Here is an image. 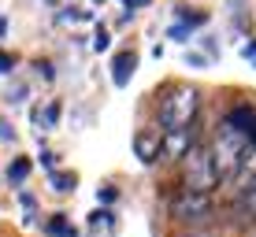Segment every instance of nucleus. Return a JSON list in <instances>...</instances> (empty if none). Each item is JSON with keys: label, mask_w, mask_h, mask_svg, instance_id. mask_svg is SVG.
Instances as JSON below:
<instances>
[{"label": "nucleus", "mask_w": 256, "mask_h": 237, "mask_svg": "<svg viewBox=\"0 0 256 237\" xmlns=\"http://www.w3.org/2000/svg\"><path fill=\"white\" fill-rule=\"evenodd\" d=\"M197 89L193 85H171L164 96H160V108H156V115H160V126L164 134H190L193 119H197Z\"/></svg>", "instance_id": "1"}, {"label": "nucleus", "mask_w": 256, "mask_h": 237, "mask_svg": "<svg viewBox=\"0 0 256 237\" xmlns=\"http://www.w3.org/2000/svg\"><path fill=\"white\" fill-rule=\"evenodd\" d=\"M252 141L249 137H242L238 134V130H230L223 122V126H219V137H216V145H212V156H216V167H219V174H223V178H230V174H238L245 167V160H249L252 156Z\"/></svg>", "instance_id": "2"}, {"label": "nucleus", "mask_w": 256, "mask_h": 237, "mask_svg": "<svg viewBox=\"0 0 256 237\" xmlns=\"http://www.w3.org/2000/svg\"><path fill=\"white\" fill-rule=\"evenodd\" d=\"M212 212H216L212 193H200V189H186V186H182L171 197V215L178 219V223L200 226V223H208V219H212Z\"/></svg>", "instance_id": "3"}, {"label": "nucleus", "mask_w": 256, "mask_h": 237, "mask_svg": "<svg viewBox=\"0 0 256 237\" xmlns=\"http://www.w3.org/2000/svg\"><path fill=\"white\" fill-rule=\"evenodd\" d=\"M219 182H223V174H219V167H216L212 148H197V152L186 156V189L212 193Z\"/></svg>", "instance_id": "4"}, {"label": "nucleus", "mask_w": 256, "mask_h": 237, "mask_svg": "<svg viewBox=\"0 0 256 237\" xmlns=\"http://www.w3.org/2000/svg\"><path fill=\"white\" fill-rule=\"evenodd\" d=\"M226 126L230 130H238L242 137H249V141L256 145V108H249V104H238V108H230L226 111Z\"/></svg>", "instance_id": "5"}, {"label": "nucleus", "mask_w": 256, "mask_h": 237, "mask_svg": "<svg viewBox=\"0 0 256 237\" xmlns=\"http://www.w3.org/2000/svg\"><path fill=\"white\" fill-rule=\"evenodd\" d=\"M238 212L245 219H256V171L245 178V186L238 189Z\"/></svg>", "instance_id": "6"}, {"label": "nucleus", "mask_w": 256, "mask_h": 237, "mask_svg": "<svg viewBox=\"0 0 256 237\" xmlns=\"http://www.w3.org/2000/svg\"><path fill=\"white\" fill-rule=\"evenodd\" d=\"M134 67H138V56H134V52H119V56L112 59V82H116V85H126L130 74H134Z\"/></svg>", "instance_id": "7"}, {"label": "nucleus", "mask_w": 256, "mask_h": 237, "mask_svg": "<svg viewBox=\"0 0 256 237\" xmlns=\"http://www.w3.org/2000/svg\"><path fill=\"white\" fill-rule=\"evenodd\" d=\"M134 148H138L141 163H152V160H156V152H160V141H156V137H152V141H145V137H138V141H134Z\"/></svg>", "instance_id": "8"}, {"label": "nucleus", "mask_w": 256, "mask_h": 237, "mask_svg": "<svg viewBox=\"0 0 256 237\" xmlns=\"http://www.w3.org/2000/svg\"><path fill=\"white\" fill-rule=\"evenodd\" d=\"M26 174H30V160H15L12 171H8V178H12V182H22Z\"/></svg>", "instance_id": "9"}, {"label": "nucleus", "mask_w": 256, "mask_h": 237, "mask_svg": "<svg viewBox=\"0 0 256 237\" xmlns=\"http://www.w3.org/2000/svg\"><path fill=\"white\" fill-rule=\"evenodd\" d=\"M52 186H56L60 193H70L74 189V174H52Z\"/></svg>", "instance_id": "10"}, {"label": "nucleus", "mask_w": 256, "mask_h": 237, "mask_svg": "<svg viewBox=\"0 0 256 237\" xmlns=\"http://www.w3.org/2000/svg\"><path fill=\"white\" fill-rule=\"evenodd\" d=\"M8 141H15V134H12V126H8V122H0V145H8Z\"/></svg>", "instance_id": "11"}, {"label": "nucleus", "mask_w": 256, "mask_h": 237, "mask_svg": "<svg viewBox=\"0 0 256 237\" xmlns=\"http://www.w3.org/2000/svg\"><path fill=\"white\" fill-rule=\"evenodd\" d=\"M12 63H15V59L8 56V52H0V74H8V71H12Z\"/></svg>", "instance_id": "12"}, {"label": "nucleus", "mask_w": 256, "mask_h": 237, "mask_svg": "<svg viewBox=\"0 0 256 237\" xmlns=\"http://www.w3.org/2000/svg\"><path fill=\"white\" fill-rule=\"evenodd\" d=\"M93 226H112V215H104V212H96V215H93Z\"/></svg>", "instance_id": "13"}, {"label": "nucleus", "mask_w": 256, "mask_h": 237, "mask_svg": "<svg viewBox=\"0 0 256 237\" xmlns=\"http://www.w3.org/2000/svg\"><path fill=\"white\" fill-rule=\"evenodd\" d=\"M245 56H249L252 63H256V45H249V48H245Z\"/></svg>", "instance_id": "14"}, {"label": "nucleus", "mask_w": 256, "mask_h": 237, "mask_svg": "<svg viewBox=\"0 0 256 237\" xmlns=\"http://www.w3.org/2000/svg\"><path fill=\"white\" fill-rule=\"evenodd\" d=\"M126 4H130V7H138V4H145V0H126Z\"/></svg>", "instance_id": "15"}, {"label": "nucleus", "mask_w": 256, "mask_h": 237, "mask_svg": "<svg viewBox=\"0 0 256 237\" xmlns=\"http://www.w3.org/2000/svg\"><path fill=\"white\" fill-rule=\"evenodd\" d=\"M193 237H216V234H193Z\"/></svg>", "instance_id": "16"}]
</instances>
